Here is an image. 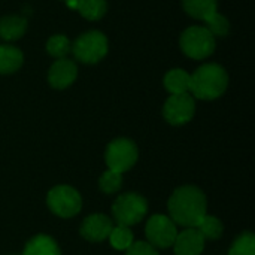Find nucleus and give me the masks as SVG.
Returning <instances> with one entry per match:
<instances>
[{
	"label": "nucleus",
	"instance_id": "obj_2",
	"mask_svg": "<svg viewBox=\"0 0 255 255\" xmlns=\"http://www.w3.org/2000/svg\"><path fill=\"white\" fill-rule=\"evenodd\" d=\"M229 85V75L220 64L209 63L190 75V93L200 100H214L224 94Z\"/></svg>",
	"mask_w": 255,
	"mask_h": 255
},
{
	"label": "nucleus",
	"instance_id": "obj_20",
	"mask_svg": "<svg viewBox=\"0 0 255 255\" xmlns=\"http://www.w3.org/2000/svg\"><path fill=\"white\" fill-rule=\"evenodd\" d=\"M108 239H109L111 245H112L115 250H118V251L127 250V248L134 242L133 232L130 230V227H124V226H117V227H114Z\"/></svg>",
	"mask_w": 255,
	"mask_h": 255
},
{
	"label": "nucleus",
	"instance_id": "obj_3",
	"mask_svg": "<svg viewBox=\"0 0 255 255\" xmlns=\"http://www.w3.org/2000/svg\"><path fill=\"white\" fill-rule=\"evenodd\" d=\"M148 212V202L143 196L136 193H126L120 196L112 206V215L118 226L130 227L140 223Z\"/></svg>",
	"mask_w": 255,
	"mask_h": 255
},
{
	"label": "nucleus",
	"instance_id": "obj_18",
	"mask_svg": "<svg viewBox=\"0 0 255 255\" xmlns=\"http://www.w3.org/2000/svg\"><path fill=\"white\" fill-rule=\"evenodd\" d=\"M106 0H78L76 10L87 19L96 21L106 13Z\"/></svg>",
	"mask_w": 255,
	"mask_h": 255
},
{
	"label": "nucleus",
	"instance_id": "obj_25",
	"mask_svg": "<svg viewBox=\"0 0 255 255\" xmlns=\"http://www.w3.org/2000/svg\"><path fill=\"white\" fill-rule=\"evenodd\" d=\"M127 255H158V250L154 248L149 242H133L127 250Z\"/></svg>",
	"mask_w": 255,
	"mask_h": 255
},
{
	"label": "nucleus",
	"instance_id": "obj_14",
	"mask_svg": "<svg viewBox=\"0 0 255 255\" xmlns=\"http://www.w3.org/2000/svg\"><path fill=\"white\" fill-rule=\"evenodd\" d=\"M27 30V21L22 16H4L0 19V37L4 40H18Z\"/></svg>",
	"mask_w": 255,
	"mask_h": 255
},
{
	"label": "nucleus",
	"instance_id": "obj_19",
	"mask_svg": "<svg viewBox=\"0 0 255 255\" xmlns=\"http://www.w3.org/2000/svg\"><path fill=\"white\" fill-rule=\"evenodd\" d=\"M196 229L202 233V236L205 239H211V241H215V239L221 238L223 230H224L223 223L217 217L208 215V214L203 217V220L200 221V224Z\"/></svg>",
	"mask_w": 255,
	"mask_h": 255
},
{
	"label": "nucleus",
	"instance_id": "obj_21",
	"mask_svg": "<svg viewBox=\"0 0 255 255\" xmlns=\"http://www.w3.org/2000/svg\"><path fill=\"white\" fill-rule=\"evenodd\" d=\"M46 51L51 57L54 58H66V55L72 51V45L69 42V39L63 34H55L52 37H49L48 43H46Z\"/></svg>",
	"mask_w": 255,
	"mask_h": 255
},
{
	"label": "nucleus",
	"instance_id": "obj_15",
	"mask_svg": "<svg viewBox=\"0 0 255 255\" xmlns=\"http://www.w3.org/2000/svg\"><path fill=\"white\" fill-rule=\"evenodd\" d=\"M22 52L12 45H0V73L9 75L16 72L22 64Z\"/></svg>",
	"mask_w": 255,
	"mask_h": 255
},
{
	"label": "nucleus",
	"instance_id": "obj_8",
	"mask_svg": "<svg viewBox=\"0 0 255 255\" xmlns=\"http://www.w3.org/2000/svg\"><path fill=\"white\" fill-rule=\"evenodd\" d=\"M145 235H146L148 242L154 248L166 250L173 245L178 236V229H176V224L170 220V217L152 215L146 223Z\"/></svg>",
	"mask_w": 255,
	"mask_h": 255
},
{
	"label": "nucleus",
	"instance_id": "obj_23",
	"mask_svg": "<svg viewBox=\"0 0 255 255\" xmlns=\"http://www.w3.org/2000/svg\"><path fill=\"white\" fill-rule=\"evenodd\" d=\"M121 185H123V173L109 169L99 179V187L105 194H115L117 191H120Z\"/></svg>",
	"mask_w": 255,
	"mask_h": 255
},
{
	"label": "nucleus",
	"instance_id": "obj_7",
	"mask_svg": "<svg viewBox=\"0 0 255 255\" xmlns=\"http://www.w3.org/2000/svg\"><path fill=\"white\" fill-rule=\"evenodd\" d=\"M137 157L139 152L136 143L130 139L121 137V139H115L108 145L105 160L109 170L124 173L136 164Z\"/></svg>",
	"mask_w": 255,
	"mask_h": 255
},
{
	"label": "nucleus",
	"instance_id": "obj_26",
	"mask_svg": "<svg viewBox=\"0 0 255 255\" xmlns=\"http://www.w3.org/2000/svg\"><path fill=\"white\" fill-rule=\"evenodd\" d=\"M64 1H67V0H64Z\"/></svg>",
	"mask_w": 255,
	"mask_h": 255
},
{
	"label": "nucleus",
	"instance_id": "obj_5",
	"mask_svg": "<svg viewBox=\"0 0 255 255\" xmlns=\"http://www.w3.org/2000/svg\"><path fill=\"white\" fill-rule=\"evenodd\" d=\"M72 51L76 60L87 64H94L103 60L108 54V39L102 31L91 30L81 34L73 42Z\"/></svg>",
	"mask_w": 255,
	"mask_h": 255
},
{
	"label": "nucleus",
	"instance_id": "obj_22",
	"mask_svg": "<svg viewBox=\"0 0 255 255\" xmlns=\"http://www.w3.org/2000/svg\"><path fill=\"white\" fill-rule=\"evenodd\" d=\"M229 255H255V236L251 232L242 233L230 248Z\"/></svg>",
	"mask_w": 255,
	"mask_h": 255
},
{
	"label": "nucleus",
	"instance_id": "obj_13",
	"mask_svg": "<svg viewBox=\"0 0 255 255\" xmlns=\"http://www.w3.org/2000/svg\"><path fill=\"white\" fill-rule=\"evenodd\" d=\"M21 255H61V251L52 238L37 235L25 244Z\"/></svg>",
	"mask_w": 255,
	"mask_h": 255
},
{
	"label": "nucleus",
	"instance_id": "obj_16",
	"mask_svg": "<svg viewBox=\"0 0 255 255\" xmlns=\"http://www.w3.org/2000/svg\"><path fill=\"white\" fill-rule=\"evenodd\" d=\"M184 9L196 19L206 21L218 9V0H182Z\"/></svg>",
	"mask_w": 255,
	"mask_h": 255
},
{
	"label": "nucleus",
	"instance_id": "obj_9",
	"mask_svg": "<svg viewBox=\"0 0 255 255\" xmlns=\"http://www.w3.org/2000/svg\"><path fill=\"white\" fill-rule=\"evenodd\" d=\"M196 112V102L190 93L172 94L163 108V115L172 126H182L191 121Z\"/></svg>",
	"mask_w": 255,
	"mask_h": 255
},
{
	"label": "nucleus",
	"instance_id": "obj_11",
	"mask_svg": "<svg viewBox=\"0 0 255 255\" xmlns=\"http://www.w3.org/2000/svg\"><path fill=\"white\" fill-rule=\"evenodd\" d=\"M78 76L76 64L69 58H58L48 72V81L51 87L57 90H64L75 82Z\"/></svg>",
	"mask_w": 255,
	"mask_h": 255
},
{
	"label": "nucleus",
	"instance_id": "obj_4",
	"mask_svg": "<svg viewBox=\"0 0 255 255\" xmlns=\"http://www.w3.org/2000/svg\"><path fill=\"white\" fill-rule=\"evenodd\" d=\"M181 49L194 60L208 58L215 51V37L206 27L193 25L181 36Z\"/></svg>",
	"mask_w": 255,
	"mask_h": 255
},
{
	"label": "nucleus",
	"instance_id": "obj_12",
	"mask_svg": "<svg viewBox=\"0 0 255 255\" xmlns=\"http://www.w3.org/2000/svg\"><path fill=\"white\" fill-rule=\"evenodd\" d=\"M205 238L197 229H185L173 242L175 255H200L205 250Z\"/></svg>",
	"mask_w": 255,
	"mask_h": 255
},
{
	"label": "nucleus",
	"instance_id": "obj_6",
	"mask_svg": "<svg viewBox=\"0 0 255 255\" xmlns=\"http://www.w3.org/2000/svg\"><path fill=\"white\" fill-rule=\"evenodd\" d=\"M48 208L52 214L61 218H72L79 214L82 208L81 194L69 185L54 187L46 197Z\"/></svg>",
	"mask_w": 255,
	"mask_h": 255
},
{
	"label": "nucleus",
	"instance_id": "obj_1",
	"mask_svg": "<svg viewBox=\"0 0 255 255\" xmlns=\"http://www.w3.org/2000/svg\"><path fill=\"white\" fill-rule=\"evenodd\" d=\"M206 196L194 185H184L173 191L167 202L170 220L181 227L196 229L206 215Z\"/></svg>",
	"mask_w": 255,
	"mask_h": 255
},
{
	"label": "nucleus",
	"instance_id": "obj_24",
	"mask_svg": "<svg viewBox=\"0 0 255 255\" xmlns=\"http://www.w3.org/2000/svg\"><path fill=\"white\" fill-rule=\"evenodd\" d=\"M206 28L211 31V34L215 37V36H226L227 33H229V30H230V22H229V19L224 16V15H221V13H218V12H215L211 18H208L206 21Z\"/></svg>",
	"mask_w": 255,
	"mask_h": 255
},
{
	"label": "nucleus",
	"instance_id": "obj_17",
	"mask_svg": "<svg viewBox=\"0 0 255 255\" xmlns=\"http://www.w3.org/2000/svg\"><path fill=\"white\" fill-rule=\"evenodd\" d=\"M164 87L170 94H182L190 91V73L182 69H173L164 76Z\"/></svg>",
	"mask_w": 255,
	"mask_h": 255
},
{
	"label": "nucleus",
	"instance_id": "obj_10",
	"mask_svg": "<svg viewBox=\"0 0 255 255\" xmlns=\"http://www.w3.org/2000/svg\"><path fill=\"white\" fill-rule=\"evenodd\" d=\"M112 229H114V224L109 217L103 214H93L82 221L79 232L85 241L97 244V242L106 241Z\"/></svg>",
	"mask_w": 255,
	"mask_h": 255
}]
</instances>
